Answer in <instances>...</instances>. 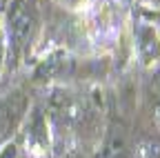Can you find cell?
I'll use <instances>...</instances> for the list:
<instances>
[{
  "label": "cell",
  "mask_w": 160,
  "mask_h": 158,
  "mask_svg": "<svg viewBox=\"0 0 160 158\" xmlns=\"http://www.w3.org/2000/svg\"><path fill=\"white\" fill-rule=\"evenodd\" d=\"M158 116H160V109H158Z\"/></svg>",
  "instance_id": "cell-8"
},
{
  "label": "cell",
  "mask_w": 160,
  "mask_h": 158,
  "mask_svg": "<svg viewBox=\"0 0 160 158\" xmlns=\"http://www.w3.org/2000/svg\"><path fill=\"white\" fill-rule=\"evenodd\" d=\"M0 158H18V147L13 143H5L0 149Z\"/></svg>",
  "instance_id": "cell-5"
},
{
  "label": "cell",
  "mask_w": 160,
  "mask_h": 158,
  "mask_svg": "<svg viewBox=\"0 0 160 158\" xmlns=\"http://www.w3.org/2000/svg\"><path fill=\"white\" fill-rule=\"evenodd\" d=\"M62 3H76V0H62Z\"/></svg>",
  "instance_id": "cell-7"
},
{
  "label": "cell",
  "mask_w": 160,
  "mask_h": 158,
  "mask_svg": "<svg viewBox=\"0 0 160 158\" xmlns=\"http://www.w3.org/2000/svg\"><path fill=\"white\" fill-rule=\"evenodd\" d=\"M98 158H133L127 136L122 134V129H111L102 143V149H100Z\"/></svg>",
  "instance_id": "cell-3"
},
{
  "label": "cell",
  "mask_w": 160,
  "mask_h": 158,
  "mask_svg": "<svg viewBox=\"0 0 160 158\" xmlns=\"http://www.w3.org/2000/svg\"><path fill=\"white\" fill-rule=\"evenodd\" d=\"M138 49H140V56L145 58V63L160 56V43H158V36L153 29L142 27L138 31Z\"/></svg>",
  "instance_id": "cell-4"
},
{
  "label": "cell",
  "mask_w": 160,
  "mask_h": 158,
  "mask_svg": "<svg viewBox=\"0 0 160 158\" xmlns=\"http://www.w3.org/2000/svg\"><path fill=\"white\" fill-rule=\"evenodd\" d=\"M5 54H7V45L0 38V71H2V65H5Z\"/></svg>",
  "instance_id": "cell-6"
},
{
  "label": "cell",
  "mask_w": 160,
  "mask_h": 158,
  "mask_svg": "<svg viewBox=\"0 0 160 158\" xmlns=\"http://www.w3.org/2000/svg\"><path fill=\"white\" fill-rule=\"evenodd\" d=\"M27 114V96L22 91H9L0 98V147L9 143Z\"/></svg>",
  "instance_id": "cell-2"
},
{
  "label": "cell",
  "mask_w": 160,
  "mask_h": 158,
  "mask_svg": "<svg viewBox=\"0 0 160 158\" xmlns=\"http://www.w3.org/2000/svg\"><path fill=\"white\" fill-rule=\"evenodd\" d=\"M38 9L31 0H16L7 13V45L9 51L18 58L25 54L38 31Z\"/></svg>",
  "instance_id": "cell-1"
}]
</instances>
